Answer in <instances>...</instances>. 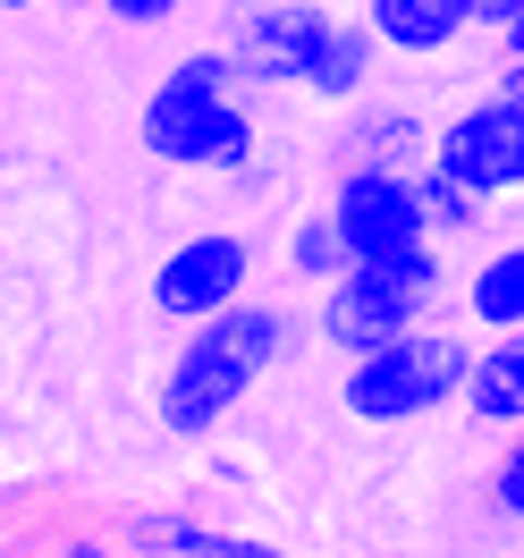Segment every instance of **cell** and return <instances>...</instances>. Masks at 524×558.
Wrapping results in <instances>:
<instances>
[{"instance_id": "obj_20", "label": "cell", "mask_w": 524, "mask_h": 558, "mask_svg": "<svg viewBox=\"0 0 524 558\" xmlns=\"http://www.w3.org/2000/svg\"><path fill=\"white\" fill-rule=\"evenodd\" d=\"M516 60H524V9L499 26V69H516Z\"/></svg>"}, {"instance_id": "obj_23", "label": "cell", "mask_w": 524, "mask_h": 558, "mask_svg": "<svg viewBox=\"0 0 524 558\" xmlns=\"http://www.w3.org/2000/svg\"><path fill=\"white\" fill-rule=\"evenodd\" d=\"M305 9H348V0H305Z\"/></svg>"}, {"instance_id": "obj_22", "label": "cell", "mask_w": 524, "mask_h": 558, "mask_svg": "<svg viewBox=\"0 0 524 558\" xmlns=\"http://www.w3.org/2000/svg\"><path fill=\"white\" fill-rule=\"evenodd\" d=\"M499 94H516V102H524V60H516V69H499Z\"/></svg>"}, {"instance_id": "obj_24", "label": "cell", "mask_w": 524, "mask_h": 558, "mask_svg": "<svg viewBox=\"0 0 524 558\" xmlns=\"http://www.w3.org/2000/svg\"><path fill=\"white\" fill-rule=\"evenodd\" d=\"M0 9H35V0H0Z\"/></svg>"}, {"instance_id": "obj_19", "label": "cell", "mask_w": 524, "mask_h": 558, "mask_svg": "<svg viewBox=\"0 0 524 558\" xmlns=\"http://www.w3.org/2000/svg\"><path fill=\"white\" fill-rule=\"evenodd\" d=\"M60 558H127V542H119V533H69V542H60Z\"/></svg>"}, {"instance_id": "obj_21", "label": "cell", "mask_w": 524, "mask_h": 558, "mask_svg": "<svg viewBox=\"0 0 524 558\" xmlns=\"http://www.w3.org/2000/svg\"><path fill=\"white\" fill-rule=\"evenodd\" d=\"M524 0H474V17H483V35H499V26H508V17H516Z\"/></svg>"}, {"instance_id": "obj_11", "label": "cell", "mask_w": 524, "mask_h": 558, "mask_svg": "<svg viewBox=\"0 0 524 558\" xmlns=\"http://www.w3.org/2000/svg\"><path fill=\"white\" fill-rule=\"evenodd\" d=\"M355 17L381 43V60H449L465 35H483L474 0H355Z\"/></svg>"}, {"instance_id": "obj_15", "label": "cell", "mask_w": 524, "mask_h": 558, "mask_svg": "<svg viewBox=\"0 0 524 558\" xmlns=\"http://www.w3.org/2000/svg\"><path fill=\"white\" fill-rule=\"evenodd\" d=\"M280 263H288V279H296V288H330V279L348 271V245H339V220H330V211H305V220L288 229Z\"/></svg>"}, {"instance_id": "obj_1", "label": "cell", "mask_w": 524, "mask_h": 558, "mask_svg": "<svg viewBox=\"0 0 524 558\" xmlns=\"http://www.w3.org/2000/svg\"><path fill=\"white\" fill-rule=\"evenodd\" d=\"M305 339H314V322H296L280 296H245V305H229V314L195 322V330L178 339L161 389H153L161 432H170V440H211V432L254 398V381L280 373Z\"/></svg>"}, {"instance_id": "obj_3", "label": "cell", "mask_w": 524, "mask_h": 558, "mask_svg": "<svg viewBox=\"0 0 524 558\" xmlns=\"http://www.w3.org/2000/svg\"><path fill=\"white\" fill-rule=\"evenodd\" d=\"M440 305H449V245H406V254H381V263H348L321 288L314 339L339 355H373L398 330H423Z\"/></svg>"}, {"instance_id": "obj_18", "label": "cell", "mask_w": 524, "mask_h": 558, "mask_svg": "<svg viewBox=\"0 0 524 558\" xmlns=\"http://www.w3.org/2000/svg\"><path fill=\"white\" fill-rule=\"evenodd\" d=\"M186 0H102V17L110 26H127V35H153V26H170Z\"/></svg>"}, {"instance_id": "obj_2", "label": "cell", "mask_w": 524, "mask_h": 558, "mask_svg": "<svg viewBox=\"0 0 524 558\" xmlns=\"http://www.w3.org/2000/svg\"><path fill=\"white\" fill-rule=\"evenodd\" d=\"M136 144L161 170H195V178H245L254 144H263V94L229 69V51H186L136 110Z\"/></svg>"}, {"instance_id": "obj_6", "label": "cell", "mask_w": 524, "mask_h": 558, "mask_svg": "<svg viewBox=\"0 0 524 558\" xmlns=\"http://www.w3.org/2000/svg\"><path fill=\"white\" fill-rule=\"evenodd\" d=\"M431 170H449L465 195H524V102L516 94H474L456 102L449 119H431Z\"/></svg>"}, {"instance_id": "obj_16", "label": "cell", "mask_w": 524, "mask_h": 558, "mask_svg": "<svg viewBox=\"0 0 524 558\" xmlns=\"http://www.w3.org/2000/svg\"><path fill=\"white\" fill-rule=\"evenodd\" d=\"M415 186H423V211H431V238H440V245H449V238H465V229L483 220V195H465V186H456L449 170H431V161H423V170H415Z\"/></svg>"}, {"instance_id": "obj_9", "label": "cell", "mask_w": 524, "mask_h": 558, "mask_svg": "<svg viewBox=\"0 0 524 558\" xmlns=\"http://www.w3.org/2000/svg\"><path fill=\"white\" fill-rule=\"evenodd\" d=\"M110 533L127 542V558H288L271 533L195 517V508H119Z\"/></svg>"}, {"instance_id": "obj_12", "label": "cell", "mask_w": 524, "mask_h": 558, "mask_svg": "<svg viewBox=\"0 0 524 558\" xmlns=\"http://www.w3.org/2000/svg\"><path fill=\"white\" fill-rule=\"evenodd\" d=\"M339 153H348V161H389V170H423V161H431V110L355 94L348 128H339Z\"/></svg>"}, {"instance_id": "obj_8", "label": "cell", "mask_w": 524, "mask_h": 558, "mask_svg": "<svg viewBox=\"0 0 524 558\" xmlns=\"http://www.w3.org/2000/svg\"><path fill=\"white\" fill-rule=\"evenodd\" d=\"M305 35H314V9L305 0H237L229 26H220V51H229V69L254 94H296Z\"/></svg>"}, {"instance_id": "obj_5", "label": "cell", "mask_w": 524, "mask_h": 558, "mask_svg": "<svg viewBox=\"0 0 524 558\" xmlns=\"http://www.w3.org/2000/svg\"><path fill=\"white\" fill-rule=\"evenodd\" d=\"M321 211L339 220L348 263H381V254H406V245H440L431 238V211H423L415 170H389V161H339Z\"/></svg>"}, {"instance_id": "obj_13", "label": "cell", "mask_w": 524, "mask_h": 558, "mask_svg": "<svg viewBox=\"0 0 524 558\" xmlns=\"http://www.w3.org/2000/svg\"><path fill=\"white\" fill-rule=\"evenodd\" d=\"M456 407L490 432H524V330H490L474 348V373H465Z\"/></svg>"}, {"instance_id": "obj_7", "label": "cell", "mask_w": 524, "mask_h": 558, "mask_svg": "<svg viewBox=\"0 0 524 558\" xmlns=\"http://www.w3.org/2000/svg\"><path fill=\"white\" fill-rule=\"evenodd\" d=\"M245 296H254V238H237V229H195L153 263V314L178 330L229 314Z\"/></svg>"}, {"instance_id": "obj_10", "label": "cell", "mask_w": 524, "mask_h": 558, "mask_svg": "<svg viewBox=\"0 0 524 558\" xmlns=\"http://www.w3.org/2000/svg\"><path fill=\"white\" fill-rule=\"evenodd\" d=\"M373 69H381V43L364 35V17H348V9H314V35H305L296 94H305V102L348 110L355 94H373Z\"/></svg>"}, {"instance_id": "obj_4", "label": "cell", "mask_w": 524, "mask_h": 558, "mask_svg": "<svg viewBox=\"0 0 524 558\" xmlns=\"http://www.w3.org/2000/svg\"><path fill=\"white\" fill-rule=\"evenodd\" d=\"M474 348H483V339H465V330H440V322H423V330H398L389 348L348 355L339 407H348L355 423H423V415H440V407H456V398H465Z\"/></svg>"}, {"instance_id": "obj_14", "label": "cell", "mask_w": 524, "mask_h": 558, "mask_svg": "<svg viewBox=\"0 0 524 558\" xmlns=\"http://www.w3.org/2000/svg\"><path fill=\"white\" fill-rule=\"evenodd\" d=\"M465 322L474 330H524V238L490 245L483 263L465 271Z\"/></svg>"}, {"instance_id": "obj_17", "label": "cell", "mask_w": 524, "mask_h": 558, "mask_svg": "<svg viewBox=\"0 0 524 558\" xmlns=\"http://www.w3.org/2000/svg\"><path fill=\"white\" fill-rule=\"evenodd\" d=\"M483 508L499 524H524V432H508V449L490 457V474H483Z\"/></svg>"}]
</instances>
